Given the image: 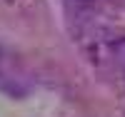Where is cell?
<instances>
[{"label":"cell","instance_id":"6da1fadb","mask_svg":"<svg viewBox=\"0 0 125 117\" xmlns=\"http://www.w3.org/2000/svg\"><path fill=\"white\" fill-rule=\"evenodd\" d=\"M113 55H115L123 65H125V37H120V40L113 42Z\"/></svg>","mask_w":125,"mask_h":117}]
</instances>
